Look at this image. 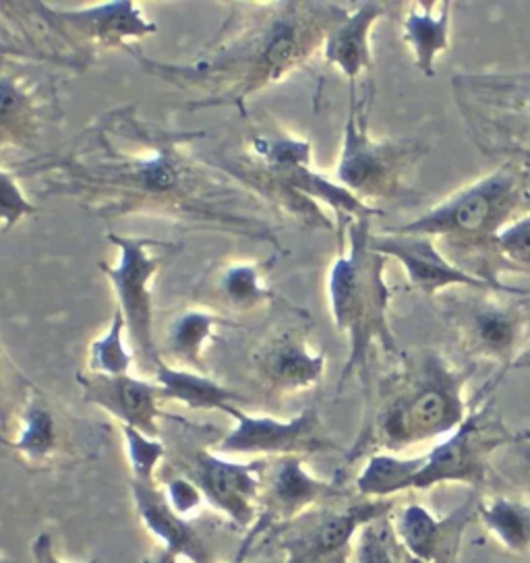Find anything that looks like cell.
Wrapping results in <instances>:
<instances>
[{"instance_id": "cell-1", "label": "cell", "mask_w": 530, "mask_h": 563, "mask_svg": "<svg viewBox=\"0 0 530 563\" xmlns=\"http://www.w3.org/2000/svg\"><path fill=\"white\" fill-rule=\"evenodd\" d=\"M203 131L145 123L137 104L102 114L67 147L13 166L40 178L44 197H73L104 220L147 216L180 227L229 232L280 249L264 201L194 152Z\"/></svg>"}, {"instance_id": "cell-2", "label": "cell", "mask_w": 530, "mask_h": 563, "mask_svg": "<svg viewBox=\"0 0 530 563\" xmlns=\"http://www.w3.org/2000/svg\"><path fill=\"white\" fill-rule=\"evenodd\" d=\"M241 19L232 34H222L206 56L191 65H170L145 58L131 46L150 75L178 86L203 91V100L189 108L234 106L241 108L262 89L276 86L302 69L323 46L338 25L349 18L351 7L319 0H283L267 4H236Z\"/></svg>"}, {"instance_id": "cell-3", "label": "cell", "mask_w": 530, "mask_h": 563, "mask_svg": "<svg viewBox=\"0 0 530 563\" xmlns=\"http://www.w3.org/2000/svg\"><path fill=\"white\" fill-rule=\"evenodd\" d=\"M475 369H460L442 352H402L398 367L379 379L377 405L354 452L388 454L452 435L471 412L466 386Z\"/></svg>"}, {"instance_id": "cell-4", "label": "cell", "mask_w": 530, "mask_h": 563, "mask_svg": "<svg viewBox=\"0 0 530 563\" xmlns=\"http://www.w3.org/2000/svg\"><path fill=\"white\" fill-rule=\"evenodd\" d=\"M529 213V170L516 162H501L489 175L391 232L433 239L460 269L506 286L495 276V272L508 269L499 255L497 236Z\"/></svg>"}, {"instance_id": "cell-5", "label": "cell", "mask_w": 530, "mask_h": 563, "mask_svg": "<svg viewBox=\"0 0 530 563\" xmlns=\"http://www.w3.org/2000/svg\"><path fill=\"white\" fill-rule=\"evenodd\" d=\"M213 164L262 201L276 203L309 229L334 230V222L318 201L336 213L340 227L382 213L379 208L356 199L340 183L318 175L311 166V143L286 133L251 135L247 154L222 156Z\"/></svg>"}, {"instance_id": "cell-6", "label": "cell", "mask_w": 530, "mask_h": 563, "mask_svg": "<svg viewBox=\"0 0 530 563\" xmlns=\"http://www.w3.org/2000/svg\"><path fill=\"white\" fill-rule=\"evenodd\" d=\"M342 251L330 269L328 297L338 330L346 335L351 354L340 375L338 389L353 375L367 382L375 346L389 356H400L389 325L391 290L386 282L388 257L373 251L369 220H351L340 227Z\"/></svg>"}, {"instance_id": "cell-7", "label": "cell", "mask_w": 530, "mask_h": 563, "mask_svg": "<svg viewBox=\"0 0 530 563\" xmlns=\"http://www.w3.org/2000/svg\"><path fill=\"white\" fill-rule=\"evenodd\" d=\"M452 91L478 150L530 173V70L460 73Z\"/></svg>"}, {"instance_id": "cell-8", "label": "cell", "mask_w": 530, "mask_h": 563, "mask_svg": "<svg viewBox=\"0 0 530 563\" xmlns=\"http://www.w3.org/2000/svg\"><path fill=\"white\" fill-rule=\"evenodd\" d=\"M372 98L373 91L358 98L356 86H351V108L336 168L338 183L367 206L402 199L410 191L408 180L415 166L427 154V145L421 141L373 137Z\"/></svg>"}, {"instance_id": "cell-9", "label": "cell", "mask_w": 530, "mask_h": 563, "mask_svg": "<svg viewBox=\"0 0 530 563\" xmlns=\"http://www.w3.org/2000/svg\"><path fill=\"white\" fill-rule=\"evenodd\" d=\"M108 241L119 249V264L100 262L119 299V309L124 317L131 352L143 369L156 375L164 363L156 342V311L152 299V284L159 269L180 253V245L168 241H156L145 236H117Z\"/></svg>"}, {"instance_id": "cell-10", "label": "cell", "mask_w": 530, "mask_h": 563, "mask_svg": "<svg viewBox=\"0 0 530 563\" xmlns=\"http://www.w3.org/2000/svg\"><path fill=\"white\" fill-rule=\"evenodd\" d=\"M464 297H450L443 300L442 313L450 321L454 334L459 338L462 351L478 361H489L501 367L495 377L501 379L508 371H512L516 358L529 346L530 307L520 299L527 295H514L501 299L506 292L495 290H466Z\"/></svg>"}, {"instance_id": "cell-11", "label": "cell", "mask_w": 530, "mask_h": 563, "mask_svg": "<svg viewBox=\"0 0 530 563\" xmlns=\"http://www.w3.org/2000/svg\"><path fill=\"white\" fill-rule=\"evenodd\" d=\"M255 382L269 400L299 396L321 384L325 354L311 342V319L305 311L280 317L251 354Z\"/></svg>"}, {"instance_id": "cell-12", "label": "cell", "mask_w": 530, "mask_h": 563, "mask_svg": "<svg viewBox=\"0 0 530 563\" xmlns=\"http://www.w3.org/2000/svg\"><path fill=\"white\" fill-rule=\"evenodd\" d=\"M514 440L492 402L473 405L459 429L421 456V468L412 478L410 492L433 489L442 483L483 485L492 456Z\"/></svg>"}, {"instance_id": "cell-13", "label": "cell", "mask_w": 530, "mask_h": 563, "mask_svg": "<svg viewBox=\"0 0 530 563\" xmlns=\"http://www.w3.org/2000/svg\"><path fill=\"white\" fill-rule=\"evenodd\" d=\"M37 15L53 34L63 40V46L75 54L86 67L96 51L129 48V40H142L154 34L158 25L145 18L135 2H107L81 9H60L44 2H34Z\"/></svg>"}, {"instance_id": "cell-14", "label": "cell", "mask_w": 530, "mask_h": 563, "mask_svg": "<svg viewBox=\"0 0 530 563\" xmlns=\"http://www.w3.org/2000/svg\"><path fill=\"white\" fill-rule=\"evenodd\" d=\"M227 415L232 417L234 427L213 450L222 456L302 457L338 450V443L332 440L316 406L305 408L290 421L260 415L253 417L241 406H230Z\"/></svg>"}, {"instance_id": "cell-15", "label": "cell", "mask_w": 530, "mask_h": 563, "mask_svg": "<svg viewBox=\"0 0 530 563\" xmlns=\"http://www.w3.org/2000/svg\"><path fill=\"white\" fill-rule=\"evenodd\" d=\"M394 510V499H354L321 506L292 522L284 537V563H346L358 530Z\"/></svg>"}, {"instance_id": "cell-16", "label": "cell", "mask_w": 530, "mask_h": 563, "mask_svg": "<svg viewBox=\"0 0 530 563\" xmlns=\"http://www.w3.org/2000/svg\"><path fill=\"white\" fill-rule=\"evenodd\" d=\"M183 473L208 504L239 527H251L262 510L265 460L232 462L218 452L199 450L183 457Z\"/></svg>"}, {"instance_id": "cell-17", "label": "cell", "mask_w": 530, "mask_h": 563, "mask_svg": "<svg viewBox=\"0 0 530 563\" xmlns=\"http://www.w3.org/2000/svg\"><path fill=\"white\" fill-rule=\"evenodd\" d=\"M373 251L379 255L396 260L407 272V278L412 288H417L421 295L435 299L443 290H495L506 295H527V290L516 286H495L489 282L481 280L477 276H471L468 272L460 269L433 239L417 236V234H372Z\"/></svg>"}, {"instance_id": "cell-18", "label": "cell", "mask_w": 530, "mask_h": 563, "mask_svg": "<svg viewBox=\"0 0 530 563\" xmlns=\"http://www.w3.org/2000/svg\"><path fill=\"white\" fill-rule=\"evenodd\" d=\"M56 112L48 88L27 73L0 70V164L36 150Z\"/></svg>"}, {"instance_id": "cell-19", "label": "cell", "mask_w": 530, "mask_h": 563, "mask_svg": "<svg viewBox=\"0 0 530 563\" xmlns=\"http://www.w3.org/2000/svg\"><path fill=\"white\" fill-rule=\"evenodd\" d=\"M86 402L102 408L124 427H133L143 435L158 440L159 419L164 417V389L158 382H147L126 375L77 373Z\"/></svg>"}, {"instance_id": "cell-20", "label": "cell", "mask_w": 530, "mask_h": 563, "mask_svg": "<svg viewBox=\"0 0 530 563\" xmlns=\"http://www.w3.org/2000/svg\"><path fill=\"white\" fill-rule=\"evenodd\" d=\"M269 262H224L213 265L195 288V300L216 316H249L276 302L267 284Z\"/></svg>"}, {"instance_id": "cell-21", "label": "cell", "mask_w": 530, "mask_h": 563, "mask_svg": "<svg viewBox=\"0 0 530 563\" xmlns=\"http://www.w3.org/2000/svg\"><path fill=\"white\" fill-rule=\"evenodd\" d=\"M475 514V499L443 518H438L421 504H408L407 508L396 514L391 511V522L400 545L417 560L424 563H459L464 528L468 527Z\"/></svg>"}, {"instance_id": "cell-22", "label": "cell", "mask_w": 530, "mask_h": 563, "mask_svg": "<svg viewBox=\"0 0 530 563\" xmlns=\"http://www.w3.org/2000/svg\"><path fill=\"white\" fill-rule=\"evenodd\" d=\"M340 495L334 483L311 475L301 456L265 460L262 508L267 520L295 522L311 510H318Z\"/></svg>"}, {"instance_id": "cell-23", "label": "cell", "mask_w": 530, "mask_h": 563, "mask_svg": "<svg viewBox=\"0 0 530 563\" xmlns=\"http://www.w3.org/2000/svg\"><path fill=\"white\" fill-rule=\"evenodd\" d=\"M131 492L143 527L158 539L164 549L191 563H213L212 551L203 537L197 532L191 520L178 516L170 508L162 487H156V483L145 485L131 481Z\"/></svg>"}, {"instance_id": "cell-24", "label": "cell", "mask_w": 530, "mask_h": 563, "mask_svg": "<svg viewBox=\"0 0 530 563\" xmlns=\"http://www.w3.org/2000/svg\"><path fill=\"white\" fill-rule=\"evenodd\" d=\"M388 11L386 2H358L328 37L323 60L336 67L349 79V86H356L358 77L372 69L373 27L379 19L388 15Z\"/></svg>"}, {"instance_id": "cell-25", "label": "cell", "mask_w": 530, "mask_h": 563, "mask_svg": "<svg viewBox=\"0 0 530 563\" xmlns=\"http://www.w3.org/2000/svg\"><path fill=\"white\" fill-rule=\"evenodd\" d=\"M11 424H15V435L7 445L13 452L27 464H53L65 440L63 415L42 389L32 386Z\"/></svg>"}, {"instance_id": "cell-26", "label": "cell", "mask_w": 530, "mask_h": 563, "mask_svg": "<svg viewBox=\"0 0 530 563\" xmlns=\"http://www.w3.org/2000/svg\"><path fill=\"white\" fill-rule=\"evenodd\" d=\"M452 2L415 0L402 7L400 30L417 69L424 77H435V63L450 51Z\"/></svg>"}, {"instance_id": "cell-27", "label": "cell", "mask_w": 530, "mask_h": 563, "mask_svg": "<svg viewBox=\"0 0 530 563\" xmlns=\"http://www.w3.org/2000/svg\"><path fill=\"white\" fill-rule=\"evenodd\" d=\"M218 325L234 328L239 323L230 321L229 317L216 316L206 309H187L173 317L170 325L164 332V342L159 349L162 361H170V367L178 369L206 371V351L213 340V330Z\"/></svg>"}, {"instance_id": "cell-28", "label": "cell", "mask_w": 530, "mask_h": 563, "mask_svg": "<svg viewBox=\"0 0 530 563\" xmlns=\"http://www.w3.org/2000/svg\"><path fill=\"white\" fill-rule=\"evenodd\" d=\"M156 382L164 389L166 400H175L191 410H220L227 412L230 406L251 405L241 391L213 382L212 377L197 371L178 369L162 363L156 371Z\"/></svg>"}, {"instance_id": "cell-29", "label": "cell", "mask_w": 530, "mask_h": 563, "mask_svg": "<svg viewBox=\"0 0 530 563\" xmlns=\"http://www.w3.org/2000/svg\"><path fill=\"white\" fill-rule=\"evenodd\" d=\"M477 514L495 541L518 555L530 553V504L525 499L497 495L478 501Z\"/></svg>"}, {"instance_id": "cell-30", "label": "cell", "mask_w": 530, "mask_h": 563, "mask_svg": "<svg viewBox=\"0 0 530 563\" xmlns=\"http://www.w3.org/2000/svg\"><path fill=\"white\" fill-rule=\"evenodd\" d=\"M421 468V456L402 457L388 452H375L356 476V493L367 499H391L398 493L410 492L412 478Z\"/></svg>"}, {"instance_id": "cell-31", "label": "cell", "mask_w": 530, "mask_h": 563, "mask_svg": "<svg viewBox=\"0 0 530 563\" xmlns=\"http://www.w3.org/2000/svg\"><path fill=\"white\" fill-rule=\"evenodd\" d=\"M353 555L354 563H402L405 547L398 541L391 514L379 516L358 530Z\"/></svg>"}, {"instance_id": "cell-32", "label": "cell", "mask_w": 530, "mask_h": 563, "mask_svg": "<svg viewBox=\"0 0 530 563\" xmlns=\"http://www.w3.org/2000/svg\"><path fill=\"white\" fill-rule=\"evenodd\" d=\"M124 317L117 307L107 334L100 335L89 346V369L100 375H126L133 361V352L124 346Z\"/></svg>"}, {"instance_id": "cell-33", "label": "cell", "mask_w": 530, "mask_h": 563, "mask_svg": "<svg viewBox=\"0 0 530 563\" xmlns=\"http://www.w3.org/2000/svg\"><path fill=\"white\" fill-rule=\"evenodd\" d=\"M121 431H123L133 481L152 485L156 481L159 462L166 456V445L162 441L143 435L133 427L121 424Z\"/></svg>"}, {"instance_id": "cell-34", "label": "cell", "mask_w": 530, "mask_h": 563, "mask_svg": "<svg viewBox=\"0 0 530 563\" xmlns=\"http://www.w3.org/2000/svg\"><path fill=\"white\" fill-rule=\"evenodd\" d=\"M32 382L18 369L9 352L0 342V427L9 429L19 408L25 402Z\"/></svg>"}, {"instance_id": "cell-35", "label": "cell", "mask_w": 530, "mask_h": 563, "mask_svg": "<svg viewBox=\"0 0 530 563\" xmlns=\"http://www.w3.org/2000/svg\"><path fill=\"white\" fill-rule=\"evenodd\" d=\"M501 456L497 460V473L504 476L514 489L522 493L530 504V431L514 433V440L501 448Z\"/></svg>"}, {"instance_id": "cell-36", "label": "cell", "mask_w": 530, "mask_h": 563, "mask_svg": "<svg viewBox=\"0 0 530 563\" xmlns=\"http://www.w3.org/2000/svg\"><path fill=\"white\" fill-rule=\"evenodd\" d=\"M497 249L510 272L530 274V213L497 236Z\"/></svg>"}, {"instance_id": "cell-37", "label": "cell", "mask_w": 530, "mask_h": 563, "mask_svg": "<svg viewBox=\"0 0 530 563\" xmlns=\"http://www.w3.org/2000/svg\"><path fill=\"white\" fill-rule=\"evenodd\" d=\"M40 208L21 191L13 173L0 168V224L2 232L15 229L23 218L37 213Z\"/></svg>"}, {"instance_id": "cell-38", "label": "cell", "mask_w": 530, "mask_h": 563, "mask_svg": "<svg viewBox=\"0 0 530 563\" xmlns=\"http://www.w3.org/2000/svg\"><path fill=\"white\" fill-rule=\"evenodd\" d=\"M162 492L166 495L170 508L177 511L178 516L187 518V520H189L195 511L201 508V504L206 501L201 492L197 489V485H195L194 481L187 478L185 475L170 476V478L164 483Z\"/></svg>"}, {"instance_id": "cell-39", "label": "cell", "mask_w": 530, "mask_h": 563, "mask_svg": "<svg viewBox=\"0 0 530 563\" xmlns=\"http://www.w3.org/2000/svg\"><path fill=\"white\" fill-rule=\"evenodd\" d=\"M32 558L34 563H65L54 551L53 537L48 532H40L32 545ZM96 563V562H88Z\"/></svg>"}, {"instance_id": "cell-40", "label": "cell", "mask_w": 530, "mask_h": 563, "mask_svg": "<svg viewBox=\"0 0 530 563\" xmlns=\"http://www.w3.org/2000/svg\"><path fill=\"white\" fill-rule=\"evenodd\" d=\"M147 563H178V555H175V553L168 551V549H164V547H158V549L154 551V555L147 560Z\"/></svg>"}, {"instance_id": "cell-41", "label": "cell", "mask_w": 530, "mask_h": 563, "mask_svg": "<svg viewBox=\"0 0 530 563\" xmlns=\"http://www.w3.org/2000/svg\"><path fill=\"white\" fill-rule=\"evenodd\" d=\"M518 369H530V344L525 349V352L516 358V363L512 365V371Z\"/></svg>"}, {"instance_id": "cell-42", "label": "cell", "mask_w": 530, "mask_h": 563, "mask_svg": "<svg viewBox=\"0 0 530 563\" xmlns=\"http://www.w3.org/2000/svg\"><path fill=\"white\" fill-rule=\"evenodd\" d=\"M402 563H424V562H421V560H417V558H415V555H410V553H408L407 549H405V560H402Z\"/></svg>"}, {"instance_id": "cell-43", "label": "cell", "mask_w": 530, "mask_h": 563, "mask_svg": "<svg viewBox=\"0 0 530 563\" xmlns=\"http://www.w3.org/2000/svg\"><path fill=\"white\" fill-rule=\"evenodd\" d=\"M530 563V562H529Z\"/></svg>"}]
</instances>
